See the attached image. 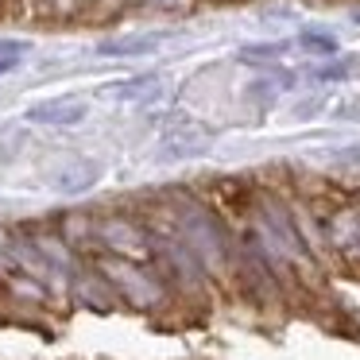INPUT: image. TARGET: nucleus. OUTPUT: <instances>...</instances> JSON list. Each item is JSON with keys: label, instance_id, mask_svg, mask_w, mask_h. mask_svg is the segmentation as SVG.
Returning a JSON list of instances; mask_svg holds the SVG:
<instances>
[{"label": "nucleus", "instance_id": "obj_3", "mask_svg": "<svg viewBox=\"0 0 360 360\" xmlns=\"http://www.w3.org/2000/svg\"><path fill=\"white\" fill-rule=\"evenodd\" d=\"M302 47H306V51H314V55H337V43H333V39H326V35H306Z\"/></svg>", "mask_w": 360, "mask_h": 360}, {"label": "nucleus", "instance_id": "obj_1", "mask_svg": "<svg viewBox=\"0 0 360 360\" xmlns=\"http://www.w3.org/2000/svg\"><path fill=\"white\" fill-rule=\"evenodd\" d=\"M82 117H86L82 101H47L27 112V120H35V124H78Z\"/></svg>", "mask_w": 360, "mask_h": 360}, {"label": "nucleus", "instance_id": "obj_2", "mask_svg": "<svg viewBox=\"0 0 360 360\" xmlns=\"http://www.w3.org/2000/svg\"><path fill=\"white\" fill-rule=\"evenodd\" d=\"M155 43H159L155 35H148V39H112V43H101V55H143Z\"/></svg>", "mask_w": 360, "mask_h": 360}, {"label": "nucleus", "instance_id": "obj_4", "mask_svg": "<svg viewBox=\"0 0 360 360\" xmlns=\"http://www.w3.org/2000/svg\"><path fill=\"white\" fill-rule=\"evenodd\" d=\"M16 58H20V55H4V58H0V74H8L12 66H16Z\"/></svg>", "mask_w": 360, "mask_h": 360}]
</instances>
